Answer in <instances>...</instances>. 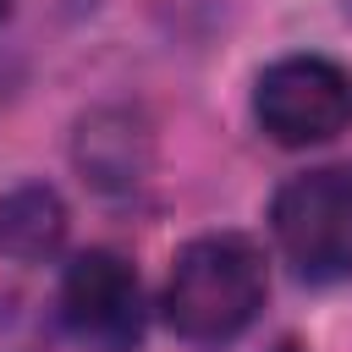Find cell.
Wrapping results in <instances>:
<instances>
[{"mask_svg":"<svg viewBox=\"0 0 352 352\" xmlns=\"http://www.w3.org/2000/svg\"><path fill=\"white\" fill-rule=\"evenodd\" d=\"M60 324L88 346H132L143 330V280L116 248H82L60 270Z\"/></svg>","mask_w":352,"mask_h":352,"instance_id":"cell-4","label":"cell"},{"mask_svg":"<svg viewBox=\"0 0 352 352\" xmlns=\"http://www.w3.org/2000/svg\"><path fill=\"white\" fill-rule=\"evenodd\" d=\"M0 22H6V0H0Z\"/></svg>","mask_w":352,"mask_h":352,"instance_id":"cell-8","label":"cell"},{"mask_svg":"<svg viewBox=\"0 0 352 352\" xmlns=\"http://www.w3.org/2000/svg\"><path fill=\"white\" fill-rule=\"evenodd\" d=\"M72 160L82 170V182L94 192H132L148 165H154V138H148V121L126 104H94L77 132H72Z\"/></svg>","mask_w":352,"mask_h":352,"instance_id":"cell-5","label":"cell"},{"mask_svg":"<svg viewBox=\"0 0 352 352\" xmlns=\"http://www.w3.org/2000/svg\"><path fill=\"white\" fill-rule=\"evenodd\" d=\"M275 352H297V341H280V346H275Z\"/></svg>","mask_w":352,"mask_h":352,"instance_id":"cell-7","label":"cell"},{"mask_svg":"<svg viewBox=\"0 0 352 352\" xmlns=\"http://www.w3.org/2000/svg\"><path fill=\"white\" fill-rule=\"evenodd\" d=\"M253 121L280 148H314L352 126V72L330 55H280L253 82Z\"/></svg>","mask_w":352,"mask_h":352,"instance_id":"cell-3","label":"cell"},{"mask_svg":"<svg viewBox=\"0 0 352 352\" xmlns=\"http://www.w3.org/2000/svg\"><path fill=\"white\" fill-rule=\"evenodd\" d=\"M264 297H270V264L258 242L242 231H204L170 258L160 308L182 341L226 346L258 319Z\"/></svg>","mask_w":352,"mask_h":352,"instance_id":"cell-1","label":"cell"},{"mask_svg":"<svg viewBox=\"0 0 352 352\" xmlns=\"http://www.w3.org/2000/svg\"><path fill=\"white\" fill-rule=\"evenodd\" d=\"M270 231L302 280H352V160L286 176L270 198Z\"/></svg>","mask_w":352,"mask_h":352,"instance_id":"cell-2","label":"cell"},{"mask_svg":"<svg viewBox=\"0 0 352 352\" xmlns=\"http://www.w3.org/2000/svg\"><path fill=\"white\" fill-rule=\"evenodd\" d=\"M66 198L50 182H22L11 192H0V258L11 264H44L60 253L66 242Z\"/></svg>","mask_w":352,"mask_h":352,"instance_id":"cell-6","label":"cell"}]
</instances>
